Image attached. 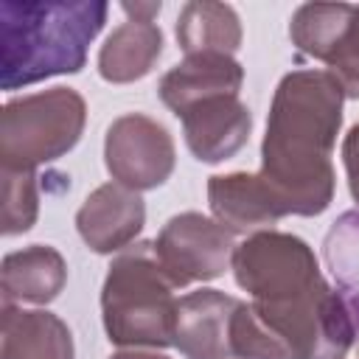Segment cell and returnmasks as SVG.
I'll return each instance as SVG.
<instances>
[{
    "label": "cell",
    "instance_id": "1",
    "mask_svg": "<svg viewBox=\"0 0 359 359\" xmlns=\"http://www.w3.org/2000/svg\"><path fill=\"white\" fill-rule=\"evenodd\" d=\"M345 93L328 70H292L280 79L261 143V180L286 216H317L334 199L331 151L342 126Z\"/></svg>",
    "mask_w": 359,
    "mask_h": 359
},
{
    "label": "cell",
    "instance_id": "2",
    "mask_svg": "<svg viewBox=\"0 0 359 359\" xmlns=\"http://www.w3.org/2000/svg\"><path fill=\"white\" fill-rule=\"evenodd\" d=\"M107 3H0V87L79 73L87 48L107 22Z\"/></svg>",
    "mask_w": 359,
    "mask_h": 359
},
{
    "label": "cell",
    "instance_id": "3",
    "mask_svg": "<svg viewBox=\"0 0 359 359\" xmlns=\"http://www.w3.org/2000/svg\"><path fill=\"white\" fill-rule=\"evenodd\" d=\"M180 286L157 261L154 241L126 247L104 278L101 317L109 342L123 348L174 345Z\"/></svg>",
    "mask_w": 359,
    "mask_h": 359
},
{
    "label": "cell",
    "instance_id": "4",
    "mask_svg": "<svg viewBox=\"0 0 359 359\" xmlns=\"http://www.w3.org/2000/svg\"><path fill=\"white\" fill-rule=\"evenodd\" d=\"M87 121L84 98L73 87H50L6 101L0 112V160L11 171H34L67 154Z\"/></svg>",
    "mask_w": 359,
    "mask_h": 359
},
{
    "label": "cell",
    "instance_id": "5",
    "mask_svg": "<svg viewBox=\"0 0 359 359\" xmlns=\"http://www.w3.org/2000/svg\"><path fill=\"white\" fill-rule=\"evenodd\" d=\"M233 275L250 300L283 297L323 280L314 250L300 236L280 230H261L236 244Z\"/></svg>",
    "mask_w": 359,
    "mask_h": 359
},
{
    "label": "cell",
    "instance_id": "6",
    "mask_svg": "<svg viewBox=\"0 0 359 359\" xmlns=\"http://www.w3.org/2000/svg\"><path fill=\"white\" fill-rule=\"evenodd\" d=\"M154 252L177 286L222 278L233 266V233L196 210L171 216L154 238Z\"/></svg>",
    "mask_w": 359,
    "mask_h": 359
},
{
    "label": "cell",
    "instance_id": "7",
    "mask_svg": "<svg viewBox=\"0 0 359 359\" xmlns=\"http://www.w3.org/2000/svg\"><path fill=\"white\" fill-rule=\"evenodd\" d=\"M174 140L168 129L140 112L115 118L104 137V163L115 182L132 191L163 185L174 171Z\"/></svg>",
    "mask_w": 359,
    "mask_h": 359
},
{
    "label": "cell",
    "instance_id": "8",
    "mask_svg": "<svg viewBox=\"0 0 359 359\" xmlns=\"http://www.w3.org/2000/svg\"><path fill=\"white\" fill-rule=\"evenodd\" d=\"M146 224L143 196L121 182L98 185L76 213V227L93 252H121L126 250Z\"/></svg>",
    "mask_w": 359,
    "mask_h": 359
},
{
    "label": "cell",
    "instance_id": "9",
    "mask_svg": "<svg viewBox=\"0 0 359 359\" xmlns=\"http://www.w3.org/2000/svg\"><path fill=\"white\" fill-rule=\"evenodd\" d=\"M238 297L219 289H196L180 297L174 320V345L185 359H233L230 325Z\"/></svg>",
    "mask_w": 359,
    "mask_h": 359
},
{
    "label": "cell",
    "instance_id": "10",
    "mask_svg": "<svg viewBox=\"0 0 359 359\" xmlns=\"http://www.w3.org/2000/svg\"><path fill=\"white\" fill-rule=\"evenodd\" d=\"M191 154L202 163L230 160L244 149L252 129V115L238 95L205 98L177 115Z\"/></svg>",
    "mask_w": 359,
    "mask_h": 359
},
{
    "label": "cell",
    "instance_id": "11",
    "mask_svg": "<svg viewBox=\"0 0 359 359\" xmlns=\"http://www.w3.org/2000/svg\"><path fill=\"white\" fill-rule=\"evenodd\" d=\"M208 205L213 219L233 236L272 230V224L286 216L261 174L247 171L213 174L208 180Z\"/></svg>",
    "mask_w": 359,
    "mask_h": 359
},
{
    "label": "cell",
    "instance_id": "12",
    "mask_svg": "<svg viewBox=\"0 0 359 359\" xmlns=\"http://www.w3.org/2000/svg\"><path fill=\"white\" fill-rule=\"evenodd\" d=\"M241 84L244 67L230 53H191L160 79L157 93L160 101L180 115L205 98L238 95Z\"/></svg>",
    "mask_w": 359,
    "mask_h": 359
},
{
    "label": "cell",
    "instance_id": "13",
    "mask_svg": "<svg viewBox=\"0 0 359 359\" xmlns=\"http://www.w3.org/2000/svg\"><path fill=\"white\" fill-rule=\"evenodd\" d=\"M73 334L62 317L45 309L3 303L0 359H73Z\"/></svg>",
    "mask_w": 359,
    "mask_h": 359
},
{
    "label": "cell",
    "instance_id": "14",
    "mask_svg": "<svg viewBox=\"0 0 359 359\" xmlns=\"http://www.w3.org/2000/svg\"><path fill=\"white\" fill-rule=\"evenodd\" d=\"M65 283H67V264L56 247L31 244L3 258L0 266L3 303L45 306L59 297Z\"/></svg>",
    "mask_w": 359,
    "mask_h": 359
},
{
    "label": "cell",
    "instance_id": "15",
    "mask_svg": "<svg viewBox=\"0 0 359 359\" xmlns=\"http://www.w3.org/2000/svg\"><path fill=\"white\" fill-rule=\"evenodd\" d=\"M163 53V31L154 22H121L98 50V73L104 81L129 84L143 79Z\"/></svg>",
    "mask_w": 359,
    "mask_h": 359
},
{
    "label": "cell",
    "instance_id": "16",
    "mask_svg": "<svg viewBox=\"0 0 359 359\" xmlns=\"http://www.w3.org/2000/svg\"><path fill=\"white\" fill-rule=\"evenodd\" d=\"M177 42L191 53H236L241 48V20L233 6L191 0L177 17Z\"/></svg>",
    "mask_w": 359,
    "mask_h": 359
},
{
    "label": "cell",
    "instance_id": "17",
    "mask_svg": "<svg viewBox=\"0 0 359 359\" xmlns=\"http://www.w3.org/2000/svg\"><path fill=\"white\" fill-rule=\"evenodd\" d=\"M351 14L353 3H303L289 22L292 45L300 53L325 62L348 28Z\"/></svg>",
    "mask_w": 359,
    "mask_h": 359
},
{
    "label": "cell",
    "instance_id": "18",
    "mask_svg": "<svg viewBox=\"0 0 359 359\" xmlns=\"http://www.w3.org/2000/svg\"><path fill=\"white\" fill-rule=\"evenodd\" d=\"M325 264L339 283L353 323L359 328V210H351L334 222L325 236Z\"/></svg>",
    "mask_w": 359,
    "mask_h": 359
},
{
    "label": "cell",
    "instance_id": "19",
    "mask_svg": "<svg viewBox=\"0 0 359 359\" xmlns=\"http://www.w3.org/2000/svg\"><path fill=\"white\" fill-rule=\"evenodd\" d=\"M39 213L36 174L3 168V236H17L31 230Z\"/></svg>",
    "mask_w": 359,
    "mask_h": 359
},
{
    "label": "cell",
    "instance_id": "20",
    "mask_svg": "<svg viewBox=\"0 0 359 359\" xmlns=\"http://www.w3.org/2000/svg\"><path fill=\"white\" fill-rule=\"evenodd\" d=\"M328 73L339 81L345 98H359V6H353L351 22L325 59Z\"/></svg>",
    "mask_w": 359,
    "mask_h": 359
},
{
    "label": "cell",
    "instance_id": "21",
    "mask_svg": "<svg viewBox=\"0 0 359 359\" xmlns=\"http://www.w3.org/2000/svg\"><path fill=\"white\" fill-rule=\"evenodd\" d=\"M342 163H345V174H348V188L353 202L359 205V123H353L342 140Z\"/></svg>",
    "mask_w": 359,
    "mask_h": 359
},
{
    "label": "cell",
    "instance_id": "22",
    "mask_svg": "<svg viewBox=\"0 0 359 359\" xmlns=\"http://www.w3.org/2000/svg\"><path fill=\"white\" fill-rule=\"evenodd\" d=\"M121 8H123V14H126L129 20H143V22H154V17L160 14L163 3H160V0H157V3H123Z\"/></svg>",
    "mask_w": 359,
    "mask_h": 359
},
{
    "label": "cell",
    "instance_id": "23",
    "mask_svg": "<svg viewBox=\"0 0 359 359\" xmlns=\"http://www.w3.org/2000/svg\"><path fill=\"white\" fill-rule=\"evenodd\" d=\"M109 359H171V356L157 353V351H137V348H129V351H118V353H112Z\"/></svg>",
    "mask_w": 359,
    "mask_h": 359
},
{
    "label": "cell",
    "instance_id": "24",
    "mask_svg": "<svg viewBox=\"0 0 359 359\" xmlns=\"http://www.w3.org/2000/svg\"><path fill=\"white\" fill-rule=\"evenodd\" d=\"M356 359H359V348H356Z\"/></svg>",
    "mask_w": 359,
    "mask_h": 359
}]
</instances>
